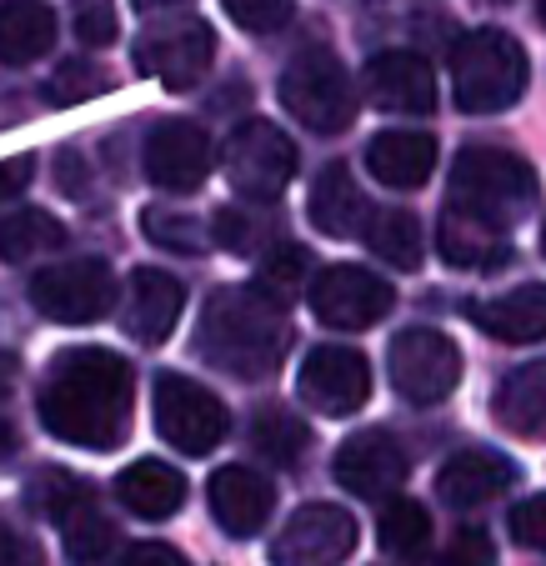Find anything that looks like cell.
<instances>
[{
    "instance_id": "7c38bea8",
    "label": "cell",
    "mask_w": 546,
    "mask_h": 566,
    "mask_svg": "<svg viewBox=\"0 0 546 566\" xmlns=\"http://www.w3.org/2000/svg\"><path fill=\"white\" fill-rule=\"evenodd\" d=\"M296 396L301 407L322 411V417H351L371 396V361L356 346H311L296 371Z\"/></svg>"
},
{
    "instance_id": "7dc6e473",
    "label": "cell",
    "mask_w": 546,
    "mask_h": 566,
    "mask_svg": "<svg viewBox=\"0 0 546 566\" xmlns=\"http://www.w3.org/2000/svg\"><path fill=\"white\" fill-rule=\"evenodd\" d=\"M171 6H186V0H136V11H171Z\"/></svg>"
},
{
    "instance_id": "83f0119b",
    "label": "cell",
    "mask_w": 546,
    "mask_h": 566,
    "mask_svg": "<svg viewBox=\"0 0 546 566\" xmlns=\"http://www.w3.org/2000/svg\"><path fill=\"white\" fill-rule=\"evenodd\" d=\"M61 247H65V226L55 221L51 211L25 206V211L0 221V261H6V266H25V261L51 256V251H61Z\"/></svg>"
},
{
    "instance_id": "4fadbf2b",
    "label": "cell",
    "mask_w": 546,
    "mask_h": 566,
    "mask_svg": "<svg viewBox=\"0 0 546 566\" xmlns=\"http://www.w3.org/2000/svg\"><path fill=\"white\" fill-rule=\"evenodd\" d=\"M356 552V516L336 502H311L271 542V566H342Z\"/></svg>"
},
{
    "instance_id": "cb8c5ba5",
    "label": "cell",
    "mask_w": 546,
    "mask_h": 566,
    "mask_svg": "<svg viewBox=\"0 0 546 566\" xmlns=\"http://www.w3.org/2000/svg\"><path fill=\"white\" fill-rule=\"evenodd\" d=\"M61 21L45 0H0V65H35L55 51Z\"/></svg>"
},
{
    "instance_id": "484cf974",
    "label": "cell",
    "mask_w": 546,
    "mask_h": 566,
    "mask_svg": "<svg viewBox=\"0 0 546 566\" xmlns=\"http://www.w3.org/2000/svg\"><path fill=\"white\" fill-rule=\"evenodd\" d=\"M246 441L256 447L261 461L271 467H301L306 461V447H311V427L296 417L291 407H256L246 421Z\"/></svg>"
},
{
    "instance_id": "9c48e42d",
    "label": "cell",
    "mask_w": 546,
    "mask_h": 566,
    "mask_svg": "<svg viewBox=\"0 0 546 566\" xmlns=\"http://www.w3.org/2000/svg\"><path fill=\"white\" fill-rule=\"evenodd\" d=\"M116 296H120L116 271L96 256L55 261V266L35 271V281H31V306L41 311L45 321H61V326L101 321L111 306H116Z\"/></svg>"
},
{
    "instance_id": "bcb514c9",
    "label": "cell",
    "mask_w": 546,
    "mask_h": 566,
    "mask_svg": "<svg viewBox=\"0 0 546 566\" xmlns=\"http://www.w3.org/2000/svg\"><path fill=\"white\" fill-rule=\"evenodd\" d=\"M15 447H21V437H15V427H11V421H0V461L11 457Z\"/></svg>"
},
{
    "instance_id": "f6af8a7d",
    "label": "cell",
    "mask_w": 546,
    "mask_h": 566,
    "mask_svg": "<svg viewBox=\"0 0 546 566\" xmlns=\"http://www.w3.org/2000/svg\"><path fill=\"white\" fill-rule=\"evenodd\" d=\"M15 376H21V361L11 352H0V401L15 391Z\"/></svg>"
},
{
    "instance_id": "8d00e7d4",
    "label": "cell",
    "mask_w": 546,
    "mask_h": 566,
    "mask_svg": "<svg viewBox=\"0 0 546 566\" xmlns=\"http://www.w3.org/2000/svg\"><path fill=\"white\" fill-rule=\"evenodd\" d=\"M221 6L251 35H271L281 25H291V15H296V0H221Z\"/></svg>"
},
{
    "instance_id": "f1b7e54d",
    "label": "cell",
    "mask_w": 546,
    "mask_h": 566,
    "mask_svg": "<svg viewBox=\"0 0 546 566\" xmlns=\"http://www.w3.org/2000/svg\"><path fill=\"white\" fill-rule=\"evenodd\" d=\"M542 381H546L542 361H526L496 386L492 411L506 431H516V437H542Z\"/></svg>"
},
{
    "instance_id": "7402d4cb",
    "label": "cell",
    "mask_w": 546,
    "mask_h": 566,
    "mask_svg": "<svg viewBox=\"0 0 546 566\" xmlns=\"http://www.w3.org/2000/svg\"><path fill=\"white\" fill-rule=\"evenodd\" d=\"M306 216L322 235H356L371 221V201H366V191L356 186V176L336 160V166H326V171L311 181Z\"/></svg>"
},
{
    "instance_id": "30bf717a",
    "label": "cell",
    "mask_w": 546,
    "mask_h": 566,
    "mask_svg": "<svg viewBox=\"0 0 546 566\" xmlns=\"http://www.w3.org/2000/svg\"><path fill=\"white\" fill-rule=\"evenodd\" d=\"M386 376H391L401 401H411V407H437L461 381V352L451 336L431 332V326H411V332L391 336Z\"/></svg>"
},
{
    "instance_id": "b9f144b4",
    "label": "cell",
    "mask_w": 546,
    "mask_h": 566,
    "mask_svg": "<svg viewBox=\"0 0 546 566\" xmlns=\"http://www.w3.org/2000/svg\"><path fill=\"white\" fill-rule=\"evenodd\" d=\"M120 566H191V562L166 542H136V546L120 552Z\"/></svg>"
},
{
    "instance_id": "7a4b0ae2",
    "label": "cell",
    "mask_w": 546,
    "mask_h": 566,
    "mask_svg": "<svg viewBox=\"0 0 546 566\" xmlns=\"http://www.w3.org/2000/svg\"><path fill=\"white\" fill-rule=\"evenodd\" d=\"M291 342L286 306L266 301L256 286H216L201 306L196 356L221 366L237 381H266Z\"/></svg>"
},
{
    "instance_id": "e0dca14e",
    "label": "cell",
    "mask_w": 546,
    "mask_h": 566,
    "mask_svg": "<svg viewBox=\"0 0 546 566\" xmlns=\"http://www.w3.org/2000/svg\"><path fill=\"white\" fill-rule=\"evenodd\" d=\"M271 512H276V486L256 467L231 461V467H221L211 476V516L225 536H237V542L256 536L271 522Z\"/></svg>"
},
{
    "instance_id": "60d3db41",
    "label": "cell",
    "mask_w": 546,
    "mask_h": 566,
    "mask_svg": "<svg viewBox=\"0 0 546 566\" xmlns=\"http://www.w3.org/2000/svg\"><path fill=\"white\" fill-rule=\"evenodd\" d=\"M0 566H45V552L15 526H0Z\"/></svg>"
},
{
    "instance_id": "2e32d148",
    "label": "cell",
    "mask_w": 546,
    "mask_h": 566,
    "mask_svg": "<svg viewBox=\"0 0 546 566\" xmlns=\"http://www.w3.org/2000/svg\"><path fill=\"white\" fill-rule=\"evenodd\" d=\"M361 91L386 116H427L437 106V71L417 51H381L366 61Z\"/></svg>"
},
{
    "instance_id": "d6a6232c",
    "label": "cell",
    "mask_w": 546,
    "mask_h": 566,
    "mask_svg": "<svg viewBox=\"0 0 546 566\" xmlns=\"http://www.w3.org/2000/svg\"><path fill=\"white\" fill-rule=\"evenodd\" d=\"M140 226H146V235L156 247L181 251V256H201V251L211 247V231H206L196 216L176 211V206H150V211L140 216Z\"/></svg>"
},
{
    "instance_id": "277c9868",
    "label": "cell",
    "mask_w": 546,
    "mask_h": 566,
    "mask_svg": "<svg viewBox=\"0 0 546 566\" xmlns=\"http://www.w3.org/2000/svg\"><path fill=\"white\" fill-rule=\"evenodd\" d=\"M451 91L466 116H496L512 111L526 91V51L512 31H466L451 45Z\"/></svg>"
},
{
    "instance_id": "8992f818",
    "label": "cell",
    "mask_w": 546,
    "mask_h": 566,
    "mask_svg": "<svg viewBox=\"0 0 546 566\" xmlns=\"http://www.w3.org/2000/svg\"><path fill=\"white\" fill-rule=\"evenodd\" d=\"M150 407H156V431H161V441H171L186 457H211L225 441V431H231V411H225L221 396L181 371L156 376Z\"/></svg>"
},
{
    "instance_id": "e575fe53",
    "label": "cell",
    "mask_w": 546,
    "mask_h": 566,
    "mask_svg": "<svg viewBox=\"0 0 546 566\" xmlns=\"http://www.w3.org/2000/svg\"><path fill=\"white\" fill-rule=\"evenodd\" d=\"M86 496H96L86 486V481L75 476V471H61V467H45L31 476V506L41 516H51V522H61L65 512H71L75 502H86Z\"/></svg>"
},
{
    "instance_id": "d6986e66",
    "label": "cell",
    "mask_w": 546,
    "mask_h": 566,
    "mask_svg": "<svg viewBox=\"0 0 546 566\" xmlns=\"http://www.w3.org/2000/svg\"><path fill=\"white\" fill-rule=\"evenodd\" d=\"M186 306V286L161 266H136L130 276V311H126V332L136 336L140 346H161L171 342L176 321H181Z\"/></svg>"
},
{
    "instance_id": "5b68a950",
    "label": "cell",
    "mask_w": 546,
    "mask_h": 566,
    "mask_svg": "<svg viewBox=\"0 0 546 566\" xmlns=\"http://www.w3.org/2000/svg\"><path fill=\"white\" fill-rule=\"evenodd\" d=\"M276 91L281 106L296 116V126L316 130V136H342L356 120V86L342 55L326 51V45H306V51L291 55Z\"/></svg>"
},
{
    "instance_id": "1f68e13d",
    "label": "cell",
    "mask_w": 546,
    "mask_h": 566,
    "mask_svg": "<svg viewBox=\"0 0 546 566\" xmlns=\"http://www.w3.org/2000/svg\"><path fill=\"white\" fill-rule=\"evenodd\" d=\"M311 271V251L306 247H291V241H276V247L261 251V276L251 281V286L261 291L266 301H276V306H286V296L306 281Z\"/></svg>"
},
{
    "instance_id": "f546056e",
    "label": "cell",
    "mask_w": 546,
    "mask_h": 566,
    "mask_svg": "<svg viewBox=\"0 0 546 566\" xmlns=\"http://www.w3.org/2000/svg\"><path fill=\"white\" fill-rule=\"evenodd\" d=\"M366 247L391 271H417L421 256H427V247H421V221L411 211H401V206L376 211L371 221H366Z\"/></svg>"
},
{
    "instance_id": "4dcf8cb0",
    "label": "cell",
    "mask_w": 546,
    "mask_h": 566,
    "mask_svg": "<svg viewBox=\"0 0 546 566\" xmlns=\"http://www.w3.org/2000/svg\"><path fill=\"white\" fill-rule=\"evenodd\" d=\"M55 526H61V542H65V552H71V562H81V566H96L101 556L116 546V526H111V516L96 506V496L75 502Z\"/></svg>"
},
{
    "instance_id": "44dd1931",
    "label": "cell",
    "mask_w": 546,
    "mask_h": 566,
    "mask_svg": "<svg viewBox=\"0 0 546 566\" xmlns=\"http://www.w3.org/2000/svg\"><path fill=\"white\" fill-rule=\"evenodd\" d=\"M437 247H441V261L456 266V271H496V266L512 261V241H506V231H496V226L456 211V206L441 211Z\"/></svg>"
},
{
    "instance_id": "ffe728a7",
    "label": "cell",
    "mask_w": 546,
    "mask_h": 566,
    "mask_svg": "<svg viewBox=\"0 0 546 566\" xmlns=\"http://www.w3.org/2000/svg\"><path fill=\"white\" fill-rule=\"evenodd\" d=\"M366 171L391 191H417L437 171V140L427 130H381L366 140Z\"/></svg>"
},
{
    "instance_id": "5bb4252c",
    "label": "cell",
    "mask_w": 546,
    "mask_h": 566,
    "mask_svg": "<svg viewBox=\"0 0 546 566\" xmlns=\"http://www.w3.org/2000/svg\"><path fill=\"white\" fill-rule=\"evenodd\" d=\"M211 136H206L196 120H161V126L146 136V150H140V166H146L150 186H161L171 196H191L206 186L211 176Z\"/></svg>"
},
{
    "instance_id": "ac0fdd59",
    "label": "cell",
    "mask_w": 546,
    "mask_h": 566,
    "mask_svg": "<svg viewBox=\"0 0 546 566\" xmlns=\"http://www.w3.org/2000/svg\"><path fill=\"white\" fill-rule=\"evenodd\" d=\"M512 481H516V461L496 457V451H482V447H466L441 461L437 492H441V502L456 506V512H476V506L496 502Z\"/></svg>"
},
{
    "instance_id": "4316f807",
    "label": "cell",
    "mask_w": 546,
    "mask_h": 566,
    "mask_svg": "<svg viewBox=\"0 0 546 566\" xmlns=\"http://www.w3.org/2000/svg\"><path fill=\"white\" fill-rule=\"evenodd\" d=\"M376 542H381L386 556H397L407 566H421L431 552V512L411 496H391L376 522Z\"/></svg>"
},
{
    "instance_id": "74e56055",
    "label": "cell",
    "mask_w": 546,
    "mask_h": 566,
    "mask_svg": "<svg viewBox=\"0 0 546 566\" xmlns=\"http://www.w3.org/2000/svg\"><path fill=\"white\" fill-rule=\"evenodd\" d=\"M120 35V15L111 0H81L75 6V41L91 45V51H101V45H111Z\"/></svg>"
},
{
    "instance_id": "8fae6325",
    "label": "cell",
    "mask_w": 546,
    "mask_h": 566,
    "mask_svg": "<svg viewBox=\"0 0 546 566\" xmlns=\"http://www.w3.org/2000/svg\"><path fill=\"white\" fill-rule=\"evenodd\" d=\"M306 301H311V316L322 326H336V332H366L386 311L397 306V291L386 286L376 271L366 266H326L311 276L306 286Z\"/></svg>"
},
{
    "instance_id": "d4e9b609",
    "label": "cell",
    "mask_w": 546,
    "mask_h": 566,
    "mask_svg": "<svg viewBox=\"0 0 546 566\" xmlns=\"http://www.w3.org/2000/svg\"><path fill=\"white\" fill-rule=\"evenodd\" d=\"M472 321L486 336L512 346H532L546 336V291L542 286H516L496 301H472Z\"/></svg>"
},
{
    "instance_id": "603a6c76",
    "label": "cell",
    "mask_w": 546,
    "mask_h": 566,
    "mask_svg": "<svg viewBox=\"0 0 546 566\" xmlns=\"http://www.w3.org/2000/svg\"><path fill=\"white\" fill-rule=\"evenodd\" d=\"M116 496L126 512L146 516V522H166L186 506V476L156 457H140L116 476Z\"/></svg>"
},
{
    "instance_id": "3957f363",
    "label": "cell",
    "mask_w": 546,
    "mask_h": 566,
    "mask_svg": "<svg viewBox=\"0 0 546 566\" xmlns=\"http://www.w3.org/2000/svg\"><path fill=\"white\" fill-rule=\"evenodd\" d=\"M542 196L536 171L522 156L496 146H466L456 150V166H451V191L447 206L476 216V221L496 226V231H512L516 221H526Z\"/></svg>"
},
{
    "instance_id": "ee69618b",
    "label": "cell",
    "mask_w": 546,
    "mask_h": 566,
    "mask_svg": "<svg viewBox=\"0 0 546 566\" xmlns=\"http://www.w3.org/2000/svg\"><path fill=\"white\" fill-rule=\"evenodd\" d=\"M61 186L81 196V150H61Z\"/></svg>"
},
{
    "instance_id": "7bdbcfd3",
    "label": "cell",
    "mask_w": 546,
    "mask_h": 566,
    "mask_svg": "<svg viewBox=\"0 0 546 566\" xmlns=\"http://www.w3.org/2000/svg\"><path fill=\"white\" fill-rule=\"evenodd\" d=\"M31 181H35V156H11V160H0V206L15 201V196H21Z\"/></svg>"
},
{
    "instance_id": "d590c367",
    "label": "cell",
    "mask_w": 546,
    "mask_h": 566,
    "mask_svg": "<svg viewBox=\"0 0 546 566\" xmlns=\"http://www.w3.org/2000/svg\"><path fill=\"white\" fill-rule=\"evenodd\" d=\"M211 241L225 251H237V256H251V251H266L261 247V235H266V226L256 221V216L246 211V206H221V211L211 216Z\"/></svg>"
},
{
    "instance_id": "ab89813d",
    "label": "cell",
    "mask_w": 546,
    "mask_h": 566,
    "mask_svg": "<svg viewBox=\"0 0 546 566\" xmlns=\"http://www.w3.org/2000/svg\"><path fill=\"white\" fill-rule=\"evenodd\" d=\"M512 542L526 546V552H542L546 546V496L542 492L512 506Z\"/></svg>"
},
{
    "instance_id": "ba28073f",
    "label": "cell",
    "mask_w": 546,
    "mask_h": 566,
    "mask_svg": "<svg viewBox=\"0 0 546 566\" xmlns=\"http://www.w3.org/2000/svg\"><path fill=\"white\" fill-rule=\"evenodd\" d=\"M221 166H225V181H231L237 196H246V201H276L291 186L301 160H296V140L281 126L256 116V120H241V126L225 136Z\"/></svg>"
},
{
    "instance_id": "836d02e7",
    "label": "cell",
    "mask_w": 546,
    "mask_h": 566,
    "mask_svg": "<svg viewBox=\"0 0 546 566\" xmlns=\"http://www.w3.org/2000/svg\"><path fill=\"white\" fill-rule=\"evenodd\" d=\"M101 91H111V75L101 71L96 61H61L55 65V75L45 81V101L51 106H81V101L101 96Z\"/></svg>"
},
{
    "instance_id": "6da1fadb",
    "label": "cell",
    "mask_w": 546,
    "mask_h": 566,
    "mask_svg": "<svg viewBox=\"0 0 546 566\" xmlns=\"http://www.w3.org/2000/svg\"><path fill=\"white\" fill-rule=\"evenodd\" d=\"M130 407H136V376L126 356L106 346H71L51 356V371L35 396L41 427L81 451H116L130 431Z\"/></svg>"
},
{
    "instance_id": "f35d334b",
    "label": "cell",
    "mask_w": 546,
    "mask_h": 566,
    "mask_svg": "<svg viewBox=\"0 0 546 566\" xmlns=\"http://www.w3.org/2000/svg\"><path fill=\"white\" fill-rule=\"evenodd\" d=\"M437 566H496V542L482 532V526H461Z\"/></svg>"
},
{
    "instance_id": "9a60e30c",
    "label": "cell",
    "mask_w": 546,
    "mask_h": 566,
    "mask_svg": "<svg viewBox=\"0 0 546 566\" xmlns=\"http://www.w3.org/2000/svg\"><path fill=\"white\" fill-rule=\"evenodd\" d=\"M332 476L342 481L351 496H361V502H391L397 486L407 481V451H401V441L391 437V431L366 427L336 447Z\"/></svg>"
},
{
    "instance_id": "52a82bcc",
    "label": "cell",
    "mask_w": 546,
    "mask_h": 566,
    "mask_svg": "<svg viewBox=\"0 0 546 566\" xmlns=\"http://www.w3.org/2000/svg\"><path fill=\"white\" fill-rule=\"evenodd\" d=\"M140 75L161 81L166 91H191L206 81L216 61V31L201 15H166V21L146 25L136 35V51H130Z\"/></svg>"
}]
</instances>
